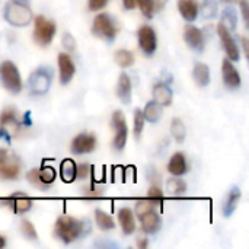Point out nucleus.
<instances>
[{"instance_id": "nucleus-22", "label": "nucleus", "mask_w": 249, "mask_h": 249, "mask_svg": "<svg viewBox=\"0 0 249 249\" xmlns=\"http://www.w3.org/2000/svg\"><path fill=\"white\" fill-rule=\"evenodd\" d=\"M60 175L66 184H71L77 179V165L71 159H64L60 165Z\"/></svg>"}, {"instance_id": "nucleus-18", "label": "nucleus", "mask_w": 249, "mask_h": 249, "mask_svg": "<svg viewBox=\"0 0 249 249\" xmlns=\"http://www.w3.org/2000/svg\"><path fill=\"white\" fill-rule=\"evenodd\" d=\"M168 171L174 175V177H181L184 174H187L188 171V165H187V159L184 153H175L169 163H168Z\"/></svg>"}, {"instance_id": "nucleus-21", "label": "nucleus", "mask_w": 249, "mask_h": 249, "mask_svg": "<svg viewBox=\"0 0 249 249\" xmlns=\"http://www.w3.org/2000/svg\"><path fill=\"white\" fill-rule=\"evenodd\" d=\"M178 9L185 20H196L198 16V3L196 0H178Z\"/></svg>"}, {"instance_id": "nucleus-17", "label": "nucleus", "mask_w": 249, "mask_h": 249, "mask_svg": "<svg viewBox=\"0 0 249 249\" xmlns=\"http://www.w3.org/2000/svg\"><path fill=\"white\" fill-rule=\"evenodd\" d=\"M118 220L121 225V229L125 235H133L136 231V222H134V214L133 210L128 207H123L118 212Z\"/></svg>"}, {"instance_id": "nucleus-19", "label": "nucleus", "mask_w": 249, "mask_h": 249, "mask_svg": "<svg viewBox=\"0 0 249 249\" xmlns=\"http://www.w3.org/2000/svg\"><path fill=\"white\" fill-rule=\"evenodd\" d=\"M153 99L162 107L172 104V90L165 83H156L153 86Z\"/></svg>"}, {"instance_id": "nucleus-2", "label": "nucleus", "mask_w": 249, "mask_h": 249, "mask_svg": "<svg viewBox=\"0 0 249 249\" xmlns=\"http://www.w3.org/2000/svg\"><path fill=\"white\" fill-rule=\"evenodd\" d=\"M3 15H4V19L10 25L18 26V28H23L32 20V10L19 0L7 1Z\"/></svg>"}, {"instance_id": "nucleus-7", "label": "nucleus", "mask_w": 249, "mask_h": 249, "mask_svg": "<svg viewBox=\"0 0 249 249\" xmlns=\"http://www.w3.org/2000/svg\"><path fill=\"white\" fill-rule=\"evenodd\" d=\"M117 25L114 22V19L107 15V13H99L95 19H93V25H92V32L96 36L105 38L107 41H112L117 36Z\"/></svg>"}, {"instance_id": "nucleus-48", "label": "nucleus", "mask_w": 249, "mask_h": 249, "mask_svg": "<svg viewBox=\"0 0 249 249\" xmlns=\"http://www.w3.org/2000/svg\"><path fill=\"white\" fill-rule=\"evenodd\" d=\"M6 245V239L3 236H0V248H3Z\"/></svg>"}, {"instance_id": "nucleus-15", "label": "nucleus", "mask_w": 249, "mask_h": 249, "mask_svg": "<svg viewBox=\"0 0 249 249\" xmlns=\"http://www.w3.org/2000/svg\"><path fill=\"white\" fill-rule=\"evenodd\" d=\"M7 206H10L13 209L15 213L18 214H22V213H26L28 210H31L32 207V198H29L26 194L23 193H15L12 194L9 198L3 200Z\"/></svg>"}, {"instance_id": "nucleus-31", "label": "nucleus", "mask_w": 249, "mask_h": 249, "mask_svg": "<svg viewBox=\"0 0 249 249\" xmlns=\"http://www.w3.org/2000/svg\"><path fill=\"white\" fill-rule=\"evenodd\" d=\"M114 60L120 67H124V69L133 66V63H134V57L128 50H118L114 55Z\"/></svg>"}, {"instance_id": "nucleus-38", "label": "nucleus", "mask_w": 249, "mask_h": 249, "mask_svg": "<svg viewBox=\"0 0 249 249\" xmlns=\"http://www.w3.org/2000/svg\"><path fill=\"white\" fill-rule=\"evenodd\" d=\"M26 179H28L32 185H35V187H38V188H47V187L41 182V179H39L38 169H32V171H29V172L26 174Z\"/></svg>"}, {"instance_id": "nucleus-46", "label": "nucleus", "mask_w": 249, "mask_h": 249, "mask_svg": "<svg viewBox=\"0 0 249 249\" xmlns=\"http://www.w3.org/2000/svg\"><path fill=\"white\" fill-rule=\"evenodd\" d=\"M163 3H165V0H156V1H155V10H156V12L160 10V9L165 6Z\"/></svg>"}, {"instance_id": "nucleus-10", "label": "nucleus", "mask_w": 249, "mask_h": 249, "mask_svg": "<svg viewBox=\"0 0 249 249\" xmlns=\"http://www.w3.org/2000/svg\"><path fill=\"white\" fill-rule=\"evenodd\" d=\"M217 34H219V36H220V39H222V45H223V48H225V51H226L229 60H231V61H238V60L241 58V53H239V47H238V44L235 42V39H233L231 31H229L225 25L219 23V26H217Z\"/></svg>"}, {"instance_id": "nucleus-47", "label": "nucleus", "mask_w": 249, "mask_h": 249, "mask_svg": "<svg viewBox=\"0 0 249 249\" xmlns=\"http://www.w3.org/2000/svg\"><path fill=\"white\" fill-rule=\"evenodd\" d=\"M242 41H244V50H245V53L248 54V44H247V38H242Z\"/></svg>"}, {"instance_id": "nucleus-5", "label": "nucleus", "mask_w": 249, "mask_h": 249, "mask_svg": "<svg viewBox=\"0 0 249 249\" xmlns=\"http://www.w3.org/2000/svg\"><path fill=\"white\" fill-rule=\"evenodd\" d=\"M55 23L53 20H48L47 18L44 16H36L35 18V22H34V41L38 44V45H48L54 35H55Z\"/></svg>"}, {"instance_id": "nucleus-30", "label": "nucleus", "mask_w": 249, "mask_h": 249, "mask_svg": "<svg viewBox=\"0 0 249 249\" xmlns=\"http://www.w3.org/2000/svg\"><path fill=\"white\" fill-rule=\"evenodd\" d=\"M171 133H172L174 139H175L178 143H182V142L185 140L187 130H185L184 123H182L179 118H174V120H172V124H171Z\"/></svg>"}, {"instance_id": "nucleus-26", "label": "nucleus", "mask_w": 249, "mask_h": 249, "mask_svg": "<svg viewBox=\"0 0 249 249\" xmlns=\"http://www.w3.org/2000/svg\"><path fill=\"white\" fill-rule=\"evenodd\" d=\"M13 127V128H18L19 125V121H18V115H16V111L13 108H6L1 115H0V128L4 130L7 127Z\"/></svg>"}, {"instance_id": "nucleus-45", "label": "nucleus", "mask_w": 249, "mask_h": 249, "mask_svg": "<svg viewBox=\"0 0 249 249\" xmlns=\"http://www.w3.org/2000/svg\"><path fill=\"white\" fill-rule=\"evenodd\" d=\"M137 247L140 249L146 248V247H147V239H146V238H140L139 242H137Z\"/></svg>"}, {"instance_id": "nucleus-32", "label": "nucleus", "mask_w": 249, "mask_h": 249, "mask_svg": "<svg viewBox=\"0 0 249 249\" xmlns=\"http://www.w3.org/2000/svg\"><path fill=\"white\" fill-rule=\"evenodd\" d=\"M38 174H39V179H41V182L45 185V187H48V185H51L53 182H54V179H55V169L53 168V166H42L41 169H38Z\"/></svg>"}, {"instance_id": "nucleus-41", "label": "nucleus", "mask_w": 249, "mask_h": 249, "mask_svg": "<svg viewBox=\"0 0 249 249\" xmlns=\"http://www.w3.org/2000/svg\"><path fill=\"white\" fill-rule=\"evenodd\" d=\"M107 3H108V0H89V10H99V9H102V7H105L107 6Z\"/></svg>"}, {"instance_id": "nucleus-13", "label": "nucleus", "mask_w": 249, "mask_h": 249, "mask_svg": "<svg viewBox=\"0 0 249 249\" xmlns=\"http://www.w3.org/2000/svg\"><path fill=\"white\" fill-rule=\"evenodd\" d=\"M140 223H142V229L144 233H149V235H153V233H158L160 231V226H162V220H160V216L156 213V210H150V212H146L140 216H137Z\"/></svg>"}, {"instance_id": "nucleus-23", "label": "nucleus", "mask_w": 249, "mask_h": 249, "mask_svg": "<svg viewBox=\"0 0 249 249\" xmlns=\"http://www.w3.org/2000/svg\"><path fill=\"white\" fill-rule=\"evenodd\" d=\"M239 200H241V190H239V187H233L229 191L228 198L223 204V214L226 217H231L233 214V212L236 210V207L239 204Z\"/></svg>"}, {"instance_id": "nucleus-24", "label": "nucleus", "mask_w": 249, "mask_h": 249, "mask_svg": "<svg viewBox=\"0 0 249 249\" xmlns=\"http://www.w3.org/2000/svg\"><path fill=\"white\" fill-rule=\"evenodd\" d=\"M193 77L198 86L204 88L210 83V69L203 63H197L193 70Z\"/></svg>"}, {"instance_id": "nucleus-34", "label": "nucleus", "mask_w": 249, "mask_h": 249, "mask_svg": "<svg viewBox=\"0 0 249 249\" xmlns=\"http://www.w3.org/2000/svg\"><path fill=\"white\" fill-rule=\"evenodd\" d=\"M156 204H160L155 200H150V198H146V200H140L137 201L136 204V214L140 216L146 212H150V210H156Z\"/></svg>"}, {"instance_id": "nucleus-20", "label": "nucleus", "mask_w": 249, "mask_h": 249, "mask_svg": "<svg viewBox=\"0 0 249 249\" xmlns=\"http://www.w3.org/2000/svg\"><path fill=\"white\" fill-rule=\"evenodd\" d=\"M117 95L124 104H130L131 101V82L127 73H121L118 77V85H117Z\"/></svg>"}, {"instance_id": "nucleus-6", "label": "nucleus", "mask_w": 249, "mask_h": 249, "mask_svg": "<svg viewBox=\"0 0 249 249\" xmlns=\"http://www.w3.org/2000/svg\"><path fill=\"white\" fill-rule=\"evenodd\" d=\"M19 174H20L19 158L7 149H0V178L16 179Z\"/></svg>"}, {"instance_id": "nucleus-40", "label": "nucleus", "mask_w": 249, "mask_h": 249, "mask_svg": "<svg viewBox=\"0 0 249 249\" xmlns=\"http://www.w3.org/2000/svg\"><path fill=\"white\" fill-rule=\"evenodd\" d=\"M63 45L67 51H73L74 47H76V42H74V38L70 35V34H64L63 35Z\"/></svg>"}, {"instance_id": "nucleus-35", "label": "nucleus", "mask_w": 249, "mask_h": 249, "mask_svg": "<svg viewBox=\"0 0 249 249\" xmlns=\"http://www.w3.org/2000/svg\"><path fill=\"white\" fill-rule=\"evenodd\" d=\"M136 1H137V4L140 7L142 13L147 19H150L153 16V13H155V0H136Z\"/></svg>"}, {"instance_id": "nucleus-11", "label": "nucleus", "mask_w": 249, "mask_h": 249, "mask_svg": "<svg viewBox=\"0 0 249 249\" xmlns=\"http://www.w3.org/2000/svg\"><path fill=\"white\" fill-rule=\"evenodd\" d=\"M96 147V137L89 133H82L74 137L71 142V153L74 155H85L90 153Z\"/></svg>"}, {"instance_id": "nucleus-4", "label": "nucleus", "mask_w": 249, "mask_h": 249, "mask_svg": "<svg viewBox=\"0 0 249 249\" xmlns=\"http://www.w3.org/2000/svg\"><path fill=\"white\" fill-rule=\"evenodd\" d=\"M0 79L3 86L10 93H19L22 90V79L19 70L12 61L6 60L0 64Z\"/></svg>"}, {"instance_id": "nucleus-1", "label": "nucleus", "mask_w": 249, "mask_h": 249, "mask_svg": "<svg viewBox=\"0 0 249 249\" xmlns=\"http://www.w3.org/2000/svg\"><path fill=\"white\" fill-rule=\"evenodd\" d=\"M90 231L89 220H79L70 216H60L54 226V235L64 244H71Z\"/></svg>"}, {"instance_id": "nucleus-49", "label": "nucleus", "mask_w": 249, "mask_h": 249, "mask_svg": "<svg viewBox=\"0 0 249 249\" xmlns=\"http://www.w3.org/2000/svg\"><path fill=\"white\" fill-rule=\"evenodd\" d=\"M222 1H223V3H233L235 0H222Z\"/></svg>"}, {"instance_id": "nucleus-42", "label": "nucleus", "mask_w": 249, "mask_h": 249, "mask_svg": "<svg viewBox=\"0 0 249 249\" xmlns=\"http://www.w3.org/2000/svg\"><path fill=\"white\" fill-rule=\"evenodd\" d=\"M241 10H242V16H244V20H245V25H249V10H248V0H241Z\"/></svg>"}, {"instance_id": "nucleus-44", "label": "nucleus", "mask_w": 249, "mask_h": 249, "mask_svg": "<svg viewBox=\"0 0 249 249\" xmlns=\"http://www.w3.org/2000/svg\"><path fill=\"white\" fill-rule=\"evenodd\" d=\"M123 3H124V7L128 9V10L136 7V0H123Z\"/></svg>"}, {"instance_id": "nucleus-37", "label": "nucleus", "mask_w": 249, "mask_h": 249, "mask_svg": "<svg viewBox=\"0 0 249 249\" xmlns=\"http://www.w3.org/2000/svg\"><path fill=\"white\" fill-rule=\"evenodd\" d=\"M143 128H144V115L140 109H137L134 112V134H136V137H140Z\"/></svg>"}, {"instance_id": "nucleus-27", "label": "nucleus", "mask_w": 249, "mask_h": 249, "mask_svg": "<svg viewBox=\"0 0 249 249\" xmlns=\"http://www.w3.org/2000/svg\"><path fill=\"white\" fill-rule=\"evenodd\" d=\"M187 191V184L182 179L178 178H171L166 182V193L171 197H179Z\"/></svg>"}, {"instance_id": "nucleus-12", "label": "nucleus", "mask_w": 249, "mask_h": 249, "mask_svg": "<svg viewBox=\"0 0 249 249\" xmlns=\"http://www.w3.org/2000/svg\"><path fill=\"white\" fill-rule=\"evenodd\" d=\"M184 39L188 44V47L193 48L196 53H203L206 42L204 35L198 28H196L194 25H187L184 29Z\"/></svg>"}, {"instance_id": "nucleus-25", "label": "nucleus", "mask_w": 249, "mask_h": 249, "mask_svg": "<svg viewBox=\"0 0 249 249\" xmlns=\"http://www.w3.org/2000/svg\"><path fill=\"white\" fill-rule=\"evenodd\" d=\"M162 114H163L162 105H159V104L155 102V101L149 102V104L144 107V112H143L144 120L149 121V123H158V121L160 120Z\"/></svg>"}, {"instance_id": "nucleus-8", "label": "nucleus", "mask_w": 249, "mask_h": 249, "mask_svg": "<svg viewBox=\"0 0 249 249\" xmlns=\"http://www.w3.org/2000/svg\"><path fill=\"white\" fill-rule=\"evenodd\" d=\"M112 127L115 130V137H114V147L117 150H123L125 147L127 143V134H128V128H127V123H125V115L121 111H115L112 114Z\"/></svg>"}, {"instance_id": "nucleus-3", "label": "nucleus", "mask_w": 249, "mask_h": 249, "mask_svg": "<svg viewBox=\"0 0 249 249\" xmlns=\"http://www.w3.org/2000/svg\"><path fill=\"white\" fill-rule=\"evenodd\" d=\"M51 82H53V69H50L47 66H42V67L36 69L31 74L29 82H28L29 93L35 95V96L47 93L50 86H51Z\"/></svg>"}, {"instance_id": "nucleus-33", "label": "nucleus", "mask_w": 249, "mask_h": 249, "mask_svg": "<svg viewBox=\"0 0 249 249\" xmlns=\"http://www.w3.org/2000/svg\"><path fill=\"white\" fill-rule=\"evenodd\" d=\"M201 15L206 19H212L217 15V0H203Z\"/></svg>"}, {"instance_id": "nucleus-39", "label": "nucleus", "mask_w": 249, "mask_h": 249, "mask_svg": "<svg viewBox=\"0 0 249 249\" xmlns=\"http://www.w3.org/2000/svg\"><path fill=\"white\" fill-rule=\"evenodd\" d=\"M147 198L155 200V201H158V203H162V200H163V191L160 190L159 185H153V184H152V187H150V190H149V194H147Z\"/></svg>"}, {"instance_id": "nucleus-16", "label": "nucleus", "mask_w": 249, "mask_h": 249, "mask_svg": "<svg viewBox=\"0 0 249 249\" xmlns=\"http://www.w3.org/2000/svg\"><path fill=\"white\" fill-rule=\"evenodd\" d=\"M58 70H60V82L63 85H67L73 79L74 71H76L74 63L69 54L61 53L58 55Z\"/></svg>"}, {"instance_id": "nucleus-28", "label": "nucleus", "mask_w": 249, "mask_h": 249, "mask_svg": "<svg viewBox=\"0 0 249 249\" xmlns=\"http://www.w3.org/2000/svg\"><path fill=\"white\" fill-rule=\"evenodd\" d=\"M222 25H225L229 31L236 29V26H238V13H236L235 7L228 6L223 10V13H222Z\"/></svg>"}, {"instance_id": "nucleus-43", "label": "nucleus", "mask_w": 249, "mask_h": 249, "mask_svg": "<svg viewBox=\"0 0 249 249\" xmlns=\"http://www.w3.org/2000/svg\"><path fill=\"white\" fill-rule=\"evenodd\" d=\"M89 171H90L89 165H86V163L77 165V178H86L89 175Z\"/></svg>"}, {"instance_id": "nucleus-29", "label": "nucleus", "mask_w": 249, "mask_h": 249, "mask_svg": "<svg viewBox=\"0 0 249 249\" xmlns=\"http://www.w3.org/2000/svg\"><path fill=\"white\" fill-rule=\"evenodd\" d=\"M95 220H96V225L99 229L102 231H111L115 228V223L112 220V217L109 214H107L105 212L102 210H95Z\"/></svg>"}, {"instance_id": "nucleus-9", "label": "nucleus", "mask_w": 249, "mask_h": 249, "mask_svg": "<svg viewBox=\"0 0 249 249\" xmlns=\"http://www.w3.org/2000/svg\"><path fill=\"white\" fill-rule=\"evenodd\" d=\"M137 36H139V45H140L143 54H146V55L155 54V51L158 48V39H156V32L153 31V28L149 25H143L139 29Z\"/></svg>"}, {"instance_id": "nucleus-14", "label": "nucleus", "mask_w": 249, "mask_h": 249, "mask_svg": "<svg viewBox=\"0 0 249 249\" xmlns=\"http://www.w3.org/2000/svg\"><path fill=\"white\" fill-rule=\"evenodd\" d=\"M222 73H223V82L229 89H238L241 86V76L239 71L235 69L232 61L229 58L223 60L222 64Z\"/></svg>"}, {"instance_id": "nucleus-36", "label": "nucleus", "mask_w": 249, "mask_h": 249, "mask_svg": "<svg viewBox=\"0 0 249 249\" xmlns=\"http://www.w3.org/2000/svg\"><path fill=\"white\" fill-rule=\"evenodd\" d=\"M20 229H22V233L25 235V238H28L31 241H36V231L29 220H22Z\"/></svg>"}]
</instances>
